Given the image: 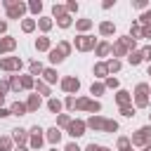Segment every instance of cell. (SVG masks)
<instances>
[{
	"mask_svg": "<svg viewBox=\"0 0 151 151\" xmlns=\"http://www.w3.org/2000/svg\"><path fill=\"white\" fill-rule=\"evenodd\" d=\"M149 92H151V87H149L146 83H139V85H137V90H134V104H137L139 109H144V106L149 104Z\"/></svg>",
	"mask_w": 151,
	"mask_h": 151,
	"instance_id": "1",
	"label": "cell"
},
{
	"mask_svg": "<svg viewBox=\"0 0 151 151\" xmlns=\"http://www.w3.org/2000/svg\"><path fill=\"white\" fill-rule=\"evenodd\" d=\"M130 144H134V146H149V144H151V127L146 125V127L137 130V132L132 134V142H130Z\"/></svg>",
	"mask_w": 151,
	"mask_h": 151,
	"instance_id": "2",
	"label": "cell"
},
{
	"mask_svg": "<svg viewBox=\"0 0 151 151\" xmlns=\"http://www.w3.org/2000/svg\"><path fill=\"white\" fill-rule=\"evenodd\" d=\"M132 47H134V38H130V35H127V38H120L111 50H113V54H116V57H123V54H127V50H132Z\"/></svg>",
	"mask_w": 151,
	"mask_h": 151,
	"instance_id": "3",
	"label": "cell"
},
{
	"mask_svg": "<svg viewBox=\"0 0 151 151\" xmlns=\"http://www.w3.org/2000/svg\"><path fill=\"white\" fill-rule=\"evenodd\" d=\"M5 7H7V17L9 19H19L24 14V9H26L24 2H14V0H5Z\"/></svg>",
	"mask_w": 151,
	"mask_h": 151,
	"instance_id": "4",
	"label": "cell"
},
{
	"mask_svg": "<svg viewBox=\"0 0 151 151\" xmlns=\"http://www.w3.org/2000/svg\"><path fill=\"white\" fill-rule=\"evenodd\" d=\"M76 109H83V111H92V113H99L101 111V106H99V101H92V99H76Z\"/></svg>",
	"mask_w": 151,
	"mask_h": 151,
	"instance_id": "5",
	"label": "cell"
},
{
	"mask_svg": "<svg viewBox=\"0 0 151 151\" xmlns=\"http://www.w3.org/2000/svg\"><path fill=\"white\" fill-rule=\"evenodd\" d=\"M0 68H5V71H19V68H21V59H19V57L0 59Z\"/></svg>",
	"mask_w": 151,
	"mask_h": 151,
	"instance_id": "6",
	"label": "cell"
},
{
	"mask_svg": "<svg viewBox=\"0 0 151 151\" xmlns=\"http://www.w3.org/2000/svg\"><path fill=\"white\" fill-rule=\"evenodd\" d=\"M76 47L83 50V52H87V50L94 47V38H92V35H78V38H76Z\"/></svg>",
	"mask_w": 151,
	"mask_h": 151,
	"instance_id": "7",
	"label": "cell"
},
{
	"mask_svg": "<svg viewBox=\"0 0 151 151\" xmlns=\"http://www.w3.org/2000/svg\"><path fill=\"white\" fill-rule=\"evenodd\" d=\"M66 130H68L71 137H80V134H85V123L83 120H71Z\"/></svg>",
	"mask_w": 151,
	"mask_h": 151,
	"instance_id": "8",
	"label": "cell"
},
{
	"mask_svg": "<svg viewBox=\"0 0 151 151\" xmlns=\"http://www.w3.org/2000/svg\"><path fill=\"white\" fill-rule=\"evenodd\" d=\"M106 118H101V116H92L87 123H85V127H92V130H106Z\"/></svg>",
	"mask_w": 151,
	"mask_h": 151,
	"instance_id": "9",
	"label": "cell"
},
{
	"mask_svg": "<svg viewBox=\"0 0 151 151\" xmlns=\"http://www.w3.org/2000/svg\"><path fill=\"white\" fill-rule=\"evenodd\" d=\"M40 132H42L40 127H33V130H31V137H28L31 149H40V146H42V134H40Z\"/></svg>",
	"mask_w": 151,
	"mask_h": 151,
	"instance_id": "10",
	"label": "cell"
},
{
	"mask_svg": "<svg viewBox=\"0 0 151 151\" xmlns=\"http://www.w3.org/2000/svg\"><path fill=\"white\" fill-rule=\"evenodd\" d=\"M61 87H64L66 92H78L80 80H78V78H64V80H61Z\"/></svg>",
	"mask_w": 151,
	"mask_h": 151,
	"instance_id": "11",
	"label": "cell"
},
{
	"mask_svg": "<svg viewBox=\"0 0 151 151\" xmlns=\"http://www.w3.org/2000/svg\"><path fill=\"white\" fill-rule=\"evenodd\" d=\"M116 99H118V104H120V109H123V106H130V101H132V94H130V92H125V90H118Z\"/></svg>",
	"mask_w": 151,
	"mask_h": 151,
	"instance_id": "12",
	"label": "cell"
},
{
	"mask_svg": "<svg viewBox=\"0 0 151 151\" xmlns=\"http://www.w3.org/2000/svg\"><path fill=\"white\" fill-rule=\"evenodd\" d=\"M14 45H17L14 38H0V52H12Z\"/></svg>",
	"mask_w": 151,
	"mask_h": 151,
	"instance_id": "13",
	"label": "cell"
},
{
	"mask_svg": "<svg viewBox=\"0 0 151 151\" xmlns=\"http://www.w3.org/2000/svg\"><path fill=\"white\" fill-rule=\"evenodd\" d=\"M40 109V97L38 94H31L28 101H26V111H38Z\"/></svg>",
	"mask_w": 151,
	"mask_h": 151,
	"instance_id": "14",
	"label": "cell"
},
{
	"mask_svg": "<svg viewBox=\"0 0 151 151\" xmlns=\"http://www.w3.org/2000/svg\"><path fill=\"white\" fill-rule=\"evenodd\" d=\"M59 139H61V130H59V127L47 130V142H50V144H59Z\"/></svg>",
	"mask_w": 151,
	"mask_h": 151,
	"instance_id": "15",
	"label": "cell"
},
{
	"mask_svg": "<svg viewBox=\"0 0 151 151\" xmlns=\"http://www.w3.org/2000/svg\"><path fill=\"white\" fill-rule=\"evenodd\" d=\"M12 139H14L17 144H26V142H28V134H26V130H21V127H19V130H14Z\"/></svg>",
	"mask_w": 151,
	"mask_h": 151,
	"instance_id": "16",
	"label": "cell"
},
{
	"mask_svg": "<svg viewBox=\"0 0 151 151\" xmlns=\"http://www.w3.org/2000/svg\"><path fill=\"white\" fill-rule=\"evenodd\" d=\"M9 113H14V116H24V113H26V104L14 101V104H12V109H9Z\"/></svg>",
	"mask_w": 151,
	"mask_h": 151,
	"instance_id": "17",
	"label": "cell"
},
{
	"mask_svg": "<svg viewBox=\"0 0 151 151\" xmlns=\"http://www.w3.org/2000/svg\"><path fill=\"white\" fill-rule=\"evenodd\" d=\"M50 61H52V64H59V61H64V52H61L59 47H57V50H52V52H50Z\"/></svg>",
	"mask_w": 151,
	"mask_h": 151,
	"instance_id": "18",
	"label": "cell"
},
{
	"mask_svg": "<svg viewBox=\"0 0 151 151\" xmlns=\"http://www.w3.org/2000/svg\"><path fill=\"white\" fill-rule=\"evenodd\" d=\"M42 78H45L47 83H57V71H54V68H45V71H42Z\"/></svg>",
	"mask_w": 151,
	"mask_h": 151,
	"instance_id": "19",
	"label": "cell"
},
{
	"mask_svg": "<svg viewBox=\"0 0 151 151\" xmlns=\"http://www.w3.org/2000/svg\"><path fill=\"white\" fill-rule=\"evenodd\" d=\"M118 151H132V144H130L127 137H120L118 139Z\"/></svg>",
	"mask_w": 151,
	"mask_h": 151,
	"instance_id": "20",
	"label": "cell"
},
{
	"mask_svg": "<svg viewBox=\"0 0 151 151\" xmlns=\"http://www.w3.org/2000/svg\"><path fill=\"white\" fill-rule=\"evenodd\" d=\"M111 52V45L109 42H99L97 45V57H104V54H109Z\"/></svg>",
	"mask_w": 151,
	"mask_h": 151,
	"instance_id": "21",
	"label": "cell"
},
{
	"mask_svg": "<svg viewBox=\"0 0 151 151\" xmlns=\"http://www.w3.org/2000/svg\"><path fill=\"white\" fill-rule=\"evenodd\" d=\"M19 83H21V87H24V90H31V87L35 85L31 76H21V78H19Z\"/></svg>",
	"mask_w": 151,
	"mask_h": 151,
	"instance_id": "22",
	"label": "cell"
},
{
	"mask_svg": "<svg viewBox=\"0 0 151 151\" xmlns=\"http://www.w3.org/2000/svg\"><path fill=\"white\" fill-rule=\"evenodd\" d=\"M99 31H101V35H111V33H113V24H111V21H104V24L99 26Z\"/></svg>",
	"mask_w": 151,
	"mask_h": 151,
	"instance_id": "23",
	"label": "cell"
},
{
	"mask_svg": "<svg viewBox=\"0 0 151 151\" xmlns=\"http://www.w3.org/2000/svg\"><path fill=\"white\" fill-rule=\"evenodd\" d=\"M35 47H38V50H50V38H45V35L38 38V40H35Z\"/></svg>",
	"mask_w": 151,
	"mask_h": 151,
	"instance_id": "24",
	"label": "cell"
},
{
	"mask_svg": "<svg viewBox=\"0 0 151 151\" xmlns=\"http://www.w3.org/2000/svg\"><path fill=\"white\" fill-rule=\"evenodd\" d=\"M127 61H130L132 66H137V64L142 61V52H130V54H127Z\"/></svg>",
	"mask_w": 151,
	"mask_h": 151,
	"instance_id": "25",
	"label": "cell"
},
{
	"mask_svg": "<svg viewBox=\"0 0 151 151\" xmlns=\"http://www.w3.org/2000/svg\"><path fill=\"white\" fill-rule=\"evenodd\" d=\"M45 68H42V64L40 61H31V76H40Z\"/></svg>",
	"mask_w": 151,
	"mask_h": 151,
	"instance_id": "26",
	"label": "cell"
},
{
	"mask_svg": "<svg viewBox=\"0 0 151 151\" xmlns=\"http://www.w3.org/2000/svg\"><path fill=\"white\" fill-rule=\"evenodd\" d=\"M47 109L54 111V113H59V111H61V101H59V99H50V101H47Z\"/></svg>",
	"mask_w": 151,
	"mask_h": 151,
	"instance_id": "27",
	"label": "cell"
},
{
	"mask_svg": "<svg viewBox=\"0 0 151 151\" xmlns=\"http://www.w3.org/2000/svg\"><path fill=\"white\" fill-rule=\"evenodd\" d=\"M21 28H24L26 33H31V31L35 28V21H33V19H24V21H21Z\"/></svg>",
	"mask_w": 151,
	"mask_h": 151,
	"instance_id": "28",
	"label": "cell"
},
{
	"mask_svg": "<svg viewBox=\"0 0 151 151\" xmlns=\"http://www.w3.org/2000/svg\"><path fill=\"white\" fill-rule=\"evenodd\" d=\"M38 26H40L42 31H50V28H52V19H47V17H42V19H38Z\"/></svg>",
	"mask_w": 151,
	"mask_h": 151,
	"instance_id": "29",
	"label": "cell"
},
{
	"mask_svg": "<svg viewBox=\"0 0 151 151\" xmlns=\"http://www.w3.org/2000/svg\"><path fill=\"white\" fill-rule=\"evenodd\" d=\"M109 73V68H106V64H97L94 66V76H99V78H104Z\"/></svg>",
	"mask_w": 151,
	"mask_h": 151,
	"instance_id": "30",
	"label": "cell"
},
{
	"mask_svg": "<svg viewBox=\"0 0 151 151\" xmlns=\"http://www.w3.org/2000/svg\"><path fill=\"white\" fill-rule=\"evenodd\" d=\"M57 24H59L61 28H68V26H71V17H68V14H64V17H59V19H57Z\"/></svg>",
	"mask_w": 151,
	"mask_h": 151,
	"instance_id": "31",
	"label": "cell"
},
{
	"mask_svg": "<svg viewBox=\"0 0 151 151\" xmlns=\"http://www.w3.org/2000/svg\"><path fill=\"white\" fill-rule=\"evenodd\" d=\"M76 26H78V31H87L92 26V21L90 19H80V21H76Z\"/></svg>",
	"mask_w": 151,
	"mask_h": 151,
	"instance_id": "32",
	"label": "cell"
},
{
	"mask_svg": "<svg viewBox=\"0 0 151 151\" xmlns=\"http://www.w3.org/2000/svg\"><path fill=\"white\" fill-rule=\"evenodd\" d=\"M106 68H109V71H120V61H118V59H109V61H106Z\"/></svg>",
	"mask_w": 151,
	"mask_h": 151,
	"instance_id": "33",
	"label": "cell"
},
{
	"mask_svg": "<svg viewBox=\"0 0 151 151\" xmlns=\"http://www.w3.org/2000/svg\"><path fill=\"white\" fill-rule=\"evenodd\" d=\"M9 146H12V137H2L0 139V151H9Z\"/></svg>",
	"mask_w": 151,
	"mask_h": 151,
	"instance_id": "34",
	"label": "cell"
},
{
	"mask_svg": "<svg viewBox=\"0 0 151 151\" xmlns=\"http://www.w3.org/2000/svg\"><path fill=\"white\" fill-rule=\"evenodd\" d=\"M9 87H12V90H21V83H19V76H12V78H9Z\"/></svg>",
	"mask_w": 151,
	"mask_h": 151,
	"instance_id": "35",
	"label": "cell"
},
{
	"mask_svg": "<svg viewBox=\"0 0 151 151\" xmlns=\"http://www.w3.org/2000/svg\"><path fill=\"white\" fill-rule=\"evenodd\" d=\"M35 90H38V92H40V94H50V87H47V85H45V83H40V80H38V83H35Z\"/></svg>",
	"mask_w": 151,
	"mask_h": 151,
	"instance_id": "36",
	"label": "cell"
},
{
	"mask_svg": "<svg viewBox=\"0 0 151 151\" xmlns=\"http://www.w3.org/2000/svg\"><path fill=\"white\" fill-rule=\"evenodd\" d=\"M90 92H92V94H101V92H104V85H101V83H92Z\"/></svg>",
	"mask_w": 151,
	"mask_h": 151,
	"instance_id": "37",
	"label": "cell"
},
{
	"mask_svg": "<svg viewBox=\"0 0 151 151\" xmlns=\"http://www.w3.org/2000/svg\"><path fill=\"white\" fill-rule=\"evenodd\" d=\"M57 123H59V125H61V127H68V123H71V118H68V116H66V113H61V116H59V118H57Z\"/></svg>",
	"mask_w": 151,
	"mask_h": 151,
	"instance_id": "38",
	"label": "cell"
},
{
	"mask_svg": "<svg viewBox=\"0 0 151 151\" xmlns=\"http://www.w3.org/2000/svg\"><path fill=\"white\" fill-rule=\"evenodd\" d=\"M7 90H9V83H0V104H2L5 94H7Z\"/></svg>",
	"mask_w": 151,
	"mask_h": 151,
	"instance_id": "39",
	"label": "cell"
},
{
	"mask_svg": "<svg viewBox=\"0 0 151 151\" xmlns=\"http://www.w3.org/2000/svg\"><path fill=\"white\" fill-rule=\"evenodd\" d=\"M28 7H31V12H40V9H42V2H40V0H33Z\"/></svg>",
	"mask_w": 151,
	"mask_h": 151,
	"instance_id": "40",
	"label": "cell"
},
{
	"mask_svg": "<svg viewBox=\"0 0 151 151\" xmlns=\"http://www.w3.org/2000/svg\"><path fill=\"white\" fill-rule=\"evenodd\" d=\"M52 12H54V17H57V19H59V17H64V14H66V9H64V7H61V5H54V9H52Z\"/></svg>",
	"mask_w": 151,
	"mask_h": 151,
	"instance_id": "41",
	"label": "cell"
},
{
	"mask_svg": "<svg viewBox=\"0 0 151 151\" xmlns=\"http://www.w3.org/2000/svg\"><path fill=\"white\" fill-rule=\"evenodd\" d=\"M116 130H118V123H116V120H109V123H106V130H104V132H116Z\"/></svg>",
	"mask_w": 151,
	"mask_h": 151,
	"instance_id": "42",
	"label": "cell"
},
{
	"mask_svg": "<svg viewBox=\"0 0 151 151\" xmlns=\"http://www.w3.org/2000/svg\"><path fill=\"white\" fill-rule=\"evenodd\" d=\"M104 87H113V90H116V87H118V78H106V85H104Z\"/></svg>",
	"mask_w": 151,
	"mask_h": 151,
	"instance_id": "43",
	"label": "cell"
},
{
	"mask_svg": "<svg viewBox=\"0 0 151 151\" xmlns=\"http://www.w3.org/2000/svg\"><path fill=\"white\" fill-rule=\"evenodd\" d=\"M120 113L130 118V116H134V109H132V106H123V109H120Z\"/></svg>",
	"mask_w": 151,
	"mask_h": 151,
	"instance_id": "44",
	"label": "cell"
},
{
	"mask_svg": "<svg viewBox=\"0 0 151 151\" xmlns=\"http://www.w3.org/2000/svg\"><path fill=\"white\" fill-rule=\"evenodd\" d=\"M59 50H61V52H64V57H66V54L71 52V45H68V42H59Z\"/></svg>",
	"mask_w": 151,
	"mask_h": 151,
	"instance_id": "45",
	"label": "cell"
},
{
	"mask_svg": "<svg viewBox=\"0 0 151 151\" xmlns=\"http://www.w3.org/2000/svg\"><path fill=\"white\" fill-rule=\"evenodd\" d=\"M142 59H149L151 61V47H144L142 50Z\"/></svg>",
	"mask_w": 151,
	"mask_h": 151,
	"instance_id": "46",
	"label": "cell"
},
{
	"mask_svg": "<svg viewBox=\"0 0 151 151\" xmlns=\"http://www.w3.org/2000/svg\"><path fill=\"white\" fill-rule=\"evenodd\" d=\"M66 109H76V97H68L66 99Z\"/></svg>",
	"mask_w": 151,
	"mask_h": 151,
	"instance_id": "47",
	"label": "cell"
},
{
	"mask_svg": "<svg viewBox=\"0 0 151 151\" xmlns=\"http://www.w3.org/2000/svg\"><path fill=\"white\" fill-rule=\"evenodd\" d=\"M132 35H142V26H139V24L132 26Z\"/></svg>",
	"mask_w": 151,
	"mask_h": 151,
	"instance_id": "48",
	"label": "cell"
},
{
	"mask_svg": "<svg viewBox=\"0 0 151 151\" xmlns=\"http://www.w3.org/2000/svg\"><path fill=\"white\" fill-rule=\"evenodd\" d=\"M142 35H144V38H151V26H144V28H142Z\"/></svg>",
	"mask_w": 151,
	"mask_h": 151,
	"instance_id": "49",
	"label": "cell"
},
{
	"mask_svg": "<svg viewBox=\"0 0 151 151\" xmlns=\"http://www.w3.org/2000/svg\"><path fill=\"white\" fill-rule=\"evenodd\" d=\"M66 151H80V146H78V144H73V142H71V144H66Z\"/></svg>",
	"mask_w": 151,
	"mask_h": 151,
	"instance_id": "50",
	"label": "cell"
},
{
	"mask_svg": "<svg viewBox=\"0 0 151 151\" xmlns=\"http://www.w3.org/2000/svg\"><path fill=\"white\" fill-rule=\"evenodd\" d=\"M142 21H144V24H146V26H151V12H146V14H144V17H142Z\"/></svg>",
	"mask_w": 151,
	"mask_h": 151,
	"instance_id": "51",
	"label": "cell"
},
{
	"mask_svg": "<svg viewBox=\"0 0 151 151\" xmlns=\"http://www.w3.org/2000/svg\"><path fill=\"white\" fill-rule=\"evenodd\" d=\"M66 9H68V12H76V9H78V5H76V2H68V5H66Z\"/></svg>",
	"mask_w": 151,
	"mask_h": 151,
	"instance_id": "52",
	"label": "cell"
},
{
	"mask_svg": "<svg viewBox=\"0 0 151 151\" xmlns=\"http://www.w3.org/2000/svg\"><path fill=\"white\" fill-rule=\"evenodd\" d=\"M85 151H101V146H97V144H90Z\"/></svg>",
	"mask_w": 151,
	"mask_h": 151,
	"instance_id": "53",
	"label": "cell"
},
{
	"mask_svg": "<svg viewBox=\"0 0 151 151\" xmlns=\"http://www.w3.org/2000/svg\"><path fill=\"white\" fill-rule=\"evenodd\" d=\"M134 7H139V9H142V7H146V2H144V0H134Z\"/></svg>",
	"mask_w": 151,
	"mask_h": 151,
	"instance_id": "54",
	"label": "cell"
},
{
	"mask_svg": "<svg viewBox=\"0 0 151 151\" xmlns=\"http://www.w3.org/2000/svg\"><path fill=\"white\" fill-rule=\"evenodd\" d=\"M5 116H9V111H7V109H2V106H0V118H5Z\"/></svg>",
	"mask_w": 151,
	"mask_h": 151,
	"instance_id": "55",
	"label": "cell"
},
{
	"mask_svg": "<svg viewBox=\"0 0 151 151\" xmlns=\"http://www.w3.org/2000/svg\"><path fill=\"white\" fill-rule=\"evenodd\" d=\"M5 31H7V24H5V21H0V33H5Z\"/></svg>",
	"mask_w": 151,
	"mask_h": 151,
	"instance_id": "56",
	"label": "cell"
},
{
	"mask_svg": "<svg viewBox=\"0 0 151 151\" xmlns=\"http://www.w3.org/2000/svg\"><path fill=\"white\" fill-rule=\"evenodd\" d=\"M17 151H28V149H24V146H19V149H17Z\"/></svg>",
	"mask_w": 151,
	"mask_h": 151,
	"instance_id": "57",
	"label": "cell"
},
{
	"mask_svg": "<svg viewBox=\"0 0 151 151\" xmlns=\"http://www.w3.org/2000/svg\"><path fill=\"white\" fill-rule=\"evenodd\" d=\"M144 151H151V144H149V146H144Z\"/></svg>",
	"mask_w": 151,
	"mask_h": 151,
	"instance_id": "58",
	"label": "cell"
},
{
	"mask_svg": "<svg viewBox=\"0 0 151 151\" xmlns=\"http://www.w3.org/2000/svg\"><path fill=\"white\" fill-rule=\"evenodd\" d=\"M101 151H109V149H104V146H101Z\"/></svg>",
	"mask_w": 151,
	"mask_h": 151,
	"instance_id": "59",
	"label": "cell"
},
{
	"mask_svg": "<svg viewBox=\"0 0 151 151\" xmlns=\"http://www.w3.org/2000/svg\"><path fill=\"white\" fill-rule=\"evenodd\" d=\"M149 76H151V66H149Z\"/></svg>",
	"mask_w": 151,
	"mask_h": 151,
	"instance_id": "60",
	"label": "cell"
},
{
	"mask_svg": "<svg viewBox=\"0 0 151 151\" xmlns=\"http://www.w3.org/2000/svg\"><path fill=\"white\" fill-rule=\"evenodd\" d=\"M52 151H57V149H52Z\"/></svg>",
	"mask_w": 151,
	"mask_h": 151,
	"instance_id": "61",
	"label": "cell"
}]
</instances>
